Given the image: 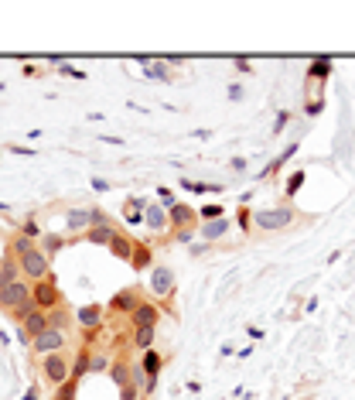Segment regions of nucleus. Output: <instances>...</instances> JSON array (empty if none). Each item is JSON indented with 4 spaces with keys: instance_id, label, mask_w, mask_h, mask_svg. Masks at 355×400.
I'll list each match as a JSON object with an SVG mask.
<instances>
[{
    "instance_id": "1",
    "label": "nucleus",
    "mask_w": 355,
    "mask_h": 400,
    "mask_svg": "<svg viewBox=\"0 0 355 400\" xmlns=\"http://www.w3.org/2000/svg\"><path fill=\"white\" fill-rule=\"evenodd\" d=\"M31 287H35V284H31V280H24V278L17 280V284H10V287H0V312H7L10 319L17 321V325L35 312Z\"/></svg>"
},
{
    "instance_id": "2",
    "label": "nucleus",
    "mask_w": 355,
    "mask_h": 400,
    "mask_svg": "<svg viewBox=\"0 0 355 400\" xmlns=\"http://www.w3.org/2000/svg\"><path fill=\"white\" fill-rule=\"evenodd\" d=\"M294 219H297V212H294L290 205L256 209V212H253V230H260V233H276V230H287V226H294Z\"/></svg>"
},
{
    "instance_id": "3",
    "label": "nucleus",
    "mask_w": 355,
    "mask_h": 400,
    "mask_svg": "<svg viewBox=\"0 0 355 400\" xmlns=\"http://www.w3.org/2000/svg\"><path fill=\"white\" fill-rule=\"evenodd\" d=\"M17 267H21V278L31 280V284H41V280L51 278V260L41 253V246H31L28 253H21Z\"/></svg>"
},
{
    "instance_id": "4",
    "label": "nucleus",
    "mask_w": 355,
    "mask_h": 400,
    "mask_svg": "<svg viewBox=\"0 0 355 400\" xmlns=\"http://www.w3.org/2000/svg\"><path fill=\"white\" fill-rule=\"evenodd\" d=\"M69 369H72V353H51V356H41V376H44V383L55 390V387H62L65 380H69Z\"/></svg>"
},
{
    "instance_id": "5",
    "label": "nucleus",
    "mask_w": 355,
    "mask_h": 400,
    "mask_svg": "<svg viewBox=\"0 0 355 400\" xmlns=\"http://www.w3.org/2000/svg\"><path fill=\"white\" fill-rule=\"evenodd\" d=\"M76 325L82 328V346H92V339H99V332H103V308L96 301L76 308Z\"/></svg>"
},
{
    "instance_id": "6",
    "label": "nucleus",
    "mask_w": 355,
    "mask_h": 400,
    "mask_svg": "<svg viewBox=\"0 0 355 400\" xmlns=\"http://www.w3.org/2000/svg\"><path fill=\"white\" fill-rule=\"evenodd\" d=\"M178 291V274L171 267H151V294L158 305H167Z\"/></svg>"
},
{
    "instance_id": "7",
    "label": "nucleus",
    "mask_w": 355,
    "mask_h": 400,
    "mask_svg": "<svg viewBox=\"0 0 355 400\" xmlns=\"http://www.w3.org/2000/svg\"><path fill=\"white\" fill-rule=\"evenodd\" d=\"M31 298H35V308H38V312H55V308H62V305H65L62 287L55 284V278L35 284V287H31Z\"/></svg>"
},
{
    "instance_id": "8",
    "label": "nucleus",
    "mask_w": 355,
    "mask_h": 400,
    "mask_svg": "<svg viewBox=\"0 0 355 400\" xmlns=\"http://www.w3.org/2000/svg\"><path fill=\"white\" fill-rule=\"evenodd\" d=\"M65 346H69V332H62V328H44L38 339H31V353H41V356L62 353Z\"/></svg>"
},
{
    "instance_id": "9",
    "label": "nucleus",
    "mask_w": 355,
    "mask_h": 400,
    "mask_svg": "<svg viewBox=\"0 0 355 400\" xmlns=\"http://www.w3.org/2000/svg\"><path fill=\"white\" fill-rule=\"evenodd\" d=\"M144 226H147V233H151V237H164V233L171 230L167 209H164L160 202H147V209H144Z\"/></svg>"
},
{
    "instance_id": "10",
    "label": "nucleus",
    "mask_w": 355,
    "mask_h": 400,
    "mask_svg": "<svg viewBox=\"0 0 355 400\" xmlns=\"http://www.w3.org/2000/svg\"><path fill=\"white\" fill-rule=\"evenodd\" d=\"M140 301H144V298H140V287H123V291H117V294L110 298V312H117V315H133Z\"/></svg>"
},
{
    "instance_id": "11",
    "label": "nucleus",
    "mask_w": 355,
    "mask_h": 400,
    "mask_svg": "<svg viewBox=\"0 0 355 400\" xmlns=\"http://www.w3.org/2000/svg\"><path fill=\"white\" fill-rule=\"evenodd\" d=\"M158 321H160V305L154 298H144V301L137 305V312L130 315V332L140 328V325H158Z\"/></svg>"
},
{
    "instance_id": "12",
    "label": "nucleus",
    "mask_w": 355,
    "mask_h": 400,
    "mask_svg": "<svg viewBox=\"0 0 355 400\" xmlns=\"http://www.w3.org/2000/svg\"><path fill=\"white\" fill-rule=\"evenodd\" d=\"M167 219H171V230H192V226H198V209L185 205V202H174L167 209Z\"/></svg>"
},
{
    "instance_id": "13",
    "label": "nucleus",
    "mask_w": 355,
    "mask_h": 400,
    "mask_svg": "<svg viewBox=\"0 0 355 400\" xmlns=\"http://www.w3.org/2000/svg\"><path fill=\"white\" fill-rule=\"evenodd\" d=\"M119 237V226L117 223H106V226H89L85 233H82V240L85 243H96V246H110V243Z\"/></svg>"
},
{
    "instance_id": "14",
    "label": "nucleus",
    "mask_w": 355,
    "mask_h": 400,
    "mask_svg": "<svg viewBox=\"0 0 355 400\" xmlns=\"http://www.w3.org/2000/svg\"><path fill=\"white\" fill-rule=\"evenodd\" d=\"M140 366H144V373H147L151 390H158L160 369H164V356H160V353H154V349H147V353H140Z\"/></svg>"
},
{
    "instance_id": "15",
    "label": "nucleus",
    "mask_w": 355,
    "mask_h": 400,
    "mask_svg": "<svg viewBox=\"0 0 355 400\" xmlns=\"http://www.w3.org/2000/svg\"><path fill=\"white\" fill-rule=\"evenodd\" d=\"M229 230H233V219H229V216H222V219H212V223H198V233L205 237V243L222 240Z\"/></svg>"
},
{
    "instance_id": "16",
    "label": "nucleus",
    "mask_w": 355,
    "mask_h": 400,
    "mask_svg": "<svg viewBox=\"0 0 355 400\" xmlns=\"http://www.w3.org/2000/svg\"><path fill=\"white\" fill-rule=\"evenodd\" d=\"M89 366H92V346H79V349L72 353V369H69V380H76V383H79L82 376L89 373Z\"/></svg>"
},
{
    "instance_id": "17",
    "label": "nucleus",
    "mask_w": 355,
    "mask_h": 400,
    "mask_svg": "<svg viewBox=\"0 0 355 400\" xmlns=\"http://www.w3.org/2000/svg\"><path fill=\"white\" fill-rule=\"evenodd\" d=\"M154 339H158V325H140V328H133V349L137 353H147V349H154Z\"/></svg>"
},
{
    "instance_id": "18",
    "label": "nucleus",
    "mask_w": 355,
    "mask_h": 400,
    "mask_svg": "<svg viewBox=\"0 0 355 400\" xmlns=\"http://www.w3.org/2000/svg\"><path fill=\"white\" fill-rule=\"evenodd\" d=\"M21 328H24V335H28V339H38L41 332L48 328V312H38V308H35L28 319L21 321Z\"/></svg>"
},
{
    "instance_id": "19",
    "label": "nucleus",
    "mask_w": 355,
    "mask_h": 400,
    "mask_svg": "<svg viewBox=\"0 0 355 400\" xmlns=\"http://www.w3.org/2000/svg\"><path fill=\"white\" fill-rule=\"evenodd\" d=\"M140 65H144V76L154 82H171V65L167 62H151V58H140Z\"/></svg>"
},
{
    "instance_id": "20",
    "label": "nucleus",
    "mask_w": 355,
    "mask_h": 400,
    "mask_svg": "<svg viewBox=\"0 0 355 400\" xmlns=\"http://www.w3.org/2000/svg\"><path fill=\"white\" fill-rule=\"evenodd\" d=\"M21 280V267H17V260L7 253L3 260H0V287H10V284H17Z\"/></svg>"
},
{
    "instance_id": "21",
    "label": "nucleus",
    "mask_w": 355,
    "mask_h": 400,
    "mask_svg": "<svg viewBox=\"0 0 355 400\" xmlns=\"http://www.w3.org/2000/svg\"><path fill=\"white\" fill-rule=\"evenodd\" d=\"M151 257H154L151 240L137 243V246H133V257H130V267H133V271H144V267H151Z\"/></svg>"
},
{
    "instance_id": "22",
    "label": "nucleus",
    "mask_w": 355,
    "mask_h": 400,
    "mask_svg": "<svg viewBox=\"0 0 355 400\" xmlns=\"http://www.w3.org/2000/svg\"><path fill=\"white\" fill-rule=\"evenodd\" d=\"M65 230H69V237H72V233H85V230H89V209H69Z\"/></svg>"
},
{
    "instance_id": "23",
    "label": "nucleus",
    "mask_w": 355,
    "mask_h": 400,
    "mask_svg": "<svg viewBox=\"0 0 355 400\" xmlns=\"http://www.w3.org/2000/svg\"><path fill=\"white\" fill-rule=\"evenodd\" d=\"M133 246H137V240H130L126 233H119L117 240L110 243V253H113L117 260H123V264H130V257H133Z\"/></svg>"
},
{
    "instance_id": "24",
    "label": "nucleus",
    "mask_w": 355,
    "mask_h": 400,
    "mask_svg": "<svg viewBox=\"0 0 355 400\" xmlns=\"http://www.w3.org/2000/svg\"><path fill=\"white\" fill-rule=\"evenodd\" d=\"M38 246H41V253L51 260L62 246H65V237H58V233H41V240H38Z\"/></svg>"
},
{
    "instance_id": "25",
    "label": "nucleus",
    "mask_w": 355,
    "mask_h": 400,
    "mask_svg": "<svg viewBox=\"0 0 355 400\" xmlns=\"http://www.w3.org/2000/svg\"><path fill=\"white\" fill-rule=\"evenodd\" d=\"M181 189H188V192H195V195H219V192H222V185H215V182H192V178H185Z\"/></svg>"
},
{
    "instance_id": "26",
    "label": "nucleus",
    "mask_w": 355,
    "mask_h": 400,
    "mask_svg": "<svg viewBox=\"0 0 355 400\" xmlns=\"http://www.w3.org/2000/svg\"><path fill=\"white\" fill-rule=\"evenodd\" d=\"M144 209H147V199H126V223H144Z\"/></svg>"
},
{
    "instance_id": "27",
    "label": "nucleus",
    "mask_w": 355,
    "mask_h": 400,
    "mask_svg": "<svg viewBox=\"0 0 355 400\" xmlns=\"http://www.w3.org/2000/svg\"><path fill=\"white\" fill-rule=\"evenodd\" d=\"M48 328H62V332H69V308H65V305L55 308V312H48Z\"/></svg>"
},
{
    "instance_id": "28",
    "label": "nucleus",
    "mask_w": 355,
    "mask_h": 400,
    "mask_svg": "<svg viewBox=\"0 0 355 400\" xmlns=\"http://www.w3.org/2000/svg\"><path fill=\"white\" fill-rule=\"evenodd\" d=\"M328 72H331V58H328V55H321L317 62H311V69H308L311 79H328Z\"/></svg>"
},
{
    "instance_id": "29",
    "label": "nucleus",
    "mask_w": 355,
    "mask_h": 400,
    "mask_svg": "<svg viewBox=\"0 0 355 400\" xmlns=\"http://www.w3.org/2000/svg\"><path fill=\"white\" fill-rule=\"evenodd\" d=\"M113 356H117V353H113ZM113 356H110V353H92V366H89V373H110Z\"/></svg>"
},
{
    "instance_id": "30",
    "label": "nucleus",
    "mask_w": 355,
    "mask_h": 400,
    "mask_svg": "<svg viewBox=\"0 0 355 400\" xmlns=\"http://www.w3.org/2000/svg\"><path fill=\"white\" fill-rule=\"evenodd\" d=\"M222 216H226L222 205H201L198 209V223H212V219H222Z\"/></svg>"
},
{
    "instance_id": "31",
    "label": "nucleus",
    "mask_w": 355,
    "mask_h": 400,
    "mask_svg": "<svg viewBox=\"0 0 355 400\" xmlns=\"http://www.w3.org/2000/svg\"><path fill=\"white\" fill-rule=\"evenodd\" d=\"M76 390H79V383H76V380H65L62 387H55V397L51 400H76Z\"/></svg>"
},
{
    "instance_id": "32",
    "label": "nucleus",
    "mask_w": 355,
    "mask_h": 400,
    "mask_svg": "<svg viewBox=\"0 0 355 400\" xmlns=\"http://www.w3.org/2000/svg\"><path fill=\"white\" fill-rule=\"evenodd\" d=\"M119 390V400H144V394H140V387L133 383V380H126L123 387H117Z\"/></svg>"
},
{
    "instance_id": "33",
    "label": "nucleus",
    "mask_w": 355,
    "mask_h": 400,
    "mask_svg": "<svg viewBox=\"0 0 355 400\" xmlns=\"http://www.w3.org/2000/svg\"><path fill=\"white\" fill-rule=\"evenodd\" d=\"M236 226L242 230V233H253V212L242 205V209H236Z\"/></svg>"
},
{
    "instance_id": "34",
    "label": "nucleus",
    "mask_w": 355,
    "mask_h": 400,
    "mask_svg": "<svg viewBox=\"0 0 355 400\" xmlns=\"http://www.w3.org/2000/svg\"><path fill=\"white\" fill-rule=\"evenodd\" d=\"M17 233H24V237H31V240H41V226H38V219H35V216H31V219H24V226H21Z\"/></svg>"
},
{
    "instance_id": "35",
    "label": "nucleus",
    "mask_w": 355,
    "mask_h": 400,
    "mask_svg": "<svg viewBox=\"0 0 355 400\" xmlns=\"http://www.w3.org/2000/svg\"><path fill=\"white\" fill-rule=\"evenodd\" d=\"M106 223H113V219H110L103 209H96V205H92V209H89V226H106Z\"/></svg>"
},
{
    "instance_id": "36",
    "label": "nucleus",
    "mask_w": 355,
    "mask_h": 400,
    "mask_svg": "<svg viewBox=\"0 0 355 400\" xmlns=\"http://www.w3.org/2000/svg\"><path fill=\"white\" fill-rule=\"evenodd\" d=\"M195 233H198V226H192V230H174V233H171V240H174V243H192Z\"/></svg>"
},
{
    "instance_id": "37",
    "label": "nucleus",
    "mask_w": 355,
    "mask_h": 400,
    "mask_svg": "<svg viewBox=\"0 0 355 400\" xmlns=\"http://www.w3.org/2000/svg\"><path fill=\"white\" fill-rule=\"evenodd\" d=\"M301 185H304V171H294V175H290V182H287V195H294Z\"/></svg>"
},
{
    "instance_id": "38",
    "label": "nucleus",
    "mask_w": 355,
    "mask_h": 400,
    "mask_svg": "<svg viewBox=\"0 0 355 400\" xmlns=\"http://www.w3.org/2000/svg\"><path fill=\"white\" fill-rule=\"evenodd\" d=\"M58 69H62V76H69V79H85V72H79V69H72L69 62H62Z\"/></svg>"
},
{
    "instance_id": "39",
    "label": "nucleus",
    "mask_w": 355,
    "mask_h": 400,
    "mask_svg": "<svg viewBox=\"0 0 355 400\" xmlns=\"http://www.w3.org/2000/svg\"><path fill=\"white\" fill-rule=\"evenodd\" d=\"M287 123H290V113H287V110H280V113H276V120H274V134H280Z\"/></svg>"
},
{
    "instance_id": "40",
    "label": "nucleus",
    "mask_w": 355,
    "mask_h": 400,
    "mask_svg": "<svg viewBox=\"0 0 355 400\" xmlns=\"http://www.w3.org/2000/svg\"><path fill=\"white\" fill-rule=\"evenodd\" d=\"M10 151H14V154H24V158H35V154H38V151L28 147V144H10Z\"/></svg>"
},
{
    "instance_id": "41",
    "label": "nucleus",
    "mask_w": 355,
    "mask_h": 400,
    "mask_svg": "<svg viewBox=\"0 0 355 400\" xmlns=\"http://www.w3.org/2000/svg\"><path fill=\"white\" fill-rule=\"evenodd\" d=\"M92 189H96V192H110L113 185H110L106 178H92Z\"/></svg>"
},
{
    "instance_id": "42",
    "label": "nucleus",
    "mask_w": 355,
    "mask_h": 400,
    "mask_svg": "<svg viewBox=\"0 0 355 400\" xmlns=\"http://www.w3.org/2000/svg\"><path fill=\"white\" fill-rule=\"evenodd\" d=\"M158 195H160V202H164V209H171V205H174V195H171L167 189H158Z\"/></svg>"
},
{
    "instance_id": "43",
    "label": "nucleus",
    "mask_w": 355,
    "mask_h": 400,
    "mask_svg": "<svg viewBox=\"0 0 355 400\" xmlns=\"http://www.w3.org/2000/svg\"><path fill=\"white\" fill-rule=\"evenodd\" d=\"M233 171H236V175H242V171H246V161H242V158H233Z\"/></svg>"
},
{
    "instance_id": "44",
    "label": "nucleus",
    "mask_w": 355,
    "mask_h": 400,
    "mask_svg": "<svg viewBox=\"0 0 355 400\" xmlns=\"http://www.w3.org/2000/svg\"><path fill=\"white\" fill-rule=\"evenodd\" d=\"M236 69H239V72H253V65H249L246 58H236Z\"/></svg>"
}]
</instances>
